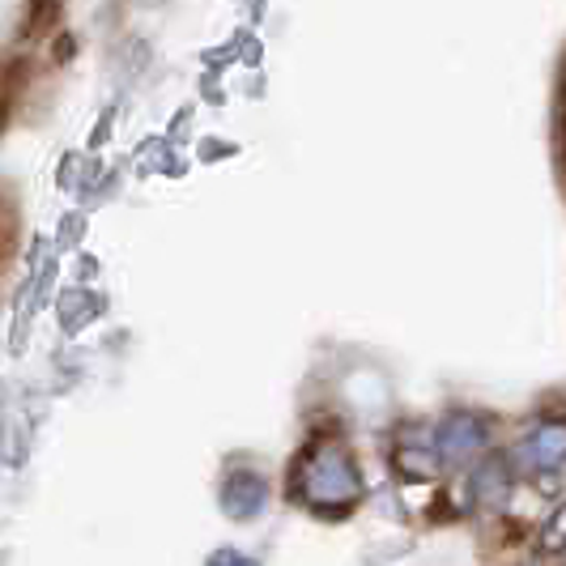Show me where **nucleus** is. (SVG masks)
Here are the masks:
<instances>
[{"label":"nucleus","mask_w":566,"mask_h":566,"mask_svg":"<svg viewBox=\"0 0 566 566\" xmlns=\"http://www.w3.org/2000/svg\"><path fill=\"white\" fill-rule=\"evenodd\" d=\"M222 499H227V507L234 511V515H252V511L264 503V482H260L255 473H248V469H239L227 482V490H222Z\"/></svg>","instance_id":"4"},{"label":"nucleus","mask_w":566,"mask_h":566,"mask_svg":"<svg viewBox=\"0 0 566 566\" xmlns=\"http://www.w3.org/2000/svg\"><path fill=\"white\" fill-rule=\"evenodd\" d=\"M482 443H485V426L478 418H469V413H452L448 422L439 426L434 452H443L448 460H464V455L482 452Z\"/></svg>","instance_id":"3"},{"label":"nucleus","mask_w":566,"mask_h":566,"mask_svg":"<svg viewBox=\"0 0 566 566\" xmlns=\"http://www.w3.org/2000/svg\"><path fill=\"white\" fill-rule=\"evenodd\" d=\"M515 460H520L524 469H554V464H563L566 426L549 422V426H541V430H533V434H524V443L515 448Z\"/></svg>","instance_id":"2"},{"label":"nucleus","mask_w":566,"mask_h":566,"mask_svg":"<svg viewBox=\"0 0 566 566\" xmlns=\"http://www.w3.org/2000/svg\"><path fill=\"white\" fill-rule=\"evenodd\" d=\"M303 499L315 507H345L358 499V473L349 464L345 448L319 443L303 460Z\"/></svg>","instance_id":"1"},{"label":"nucleus","mask_w":566,"mask_h":566,"mask_svg":"<svg viewBox=\"0 0 566 566\" xmlns=\"http://www.w3.org/2000/svg\"><path fill=\"white\" fill-rule=\"evenodd\" d=\"M563 533H566V511L558 515V524L545 533V545H549V549H558V545H563Z\"/></svg>","instance_id":"5"}]
</instances>
